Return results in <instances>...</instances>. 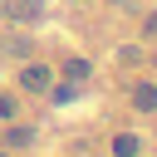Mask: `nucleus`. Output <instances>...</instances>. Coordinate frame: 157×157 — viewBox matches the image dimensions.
<instances>
[{
	"mask_svg": "<svg viewBox=\"0 0 157 157\" xmlns=\"http://www.w3.org/2000/svg\"><path fill=\"white\" fill-rule=\"evenodd\" d=\"M137 59H142L137 44H123V49H118V64H137Z\"/></svg>",
	"mask_w": 157,
	"mask_h": 157,
	"instance_id": "obj_6",
	"label": "nucleus"
},
{
	"mask_svg": "<svg viewBox=\"0 0 157 157\" xmlns=\"http://www.w3.org/2000/svg\"><path fill=\"white\" fill-rule=\"evenodd\" d=\"M147 34H157V15H147Z\"/></svg>",
	"mask_w": 157,
	"mask_h": 157,
	"instance_id": "obj_9",
	"label": "nucleus"
},
{
	"mask_svg": "<svg viewBox=\"0 0 157 157\" xmlns=\"http://www.w3.org/2000/svg\"><path fill=\"white\" fill-rule=\"evenodd\" d=\"M64 74H69V78H88V64H83V59H69Z\"/></svg>",
	"mask_w": 157,
	"mask_h": 157,
	"instance_id": "obj_7",
	"label": "nucleus"
},
{
	"mask_svg": "<svg viewBox=\"0 0 157 157\" xmlns=\"http://www.w3.org/2000/svg\"><path fill=\"white\" fill-rule=\"evenodd\" d=\"M113 152H118V157H132V152H137V137H132V132H118V137H113Z\"/></svg>",
	"mask_w": 157,
	"mask_h": 157,
	"instance_id": "obj_4",
	"label": "nucleus"
},
{
	"mask_svg": "<svg viewBox=\"0 0 157 157\" xmlns=\"http://www.w3.org/2000/svg\"><path fill=\"white\" fill-rule=\"evenodd\" d=\"M0 118H15V98H5V93H0Z\"/></svg>",
	"mask_w": 157,
	"mask_h": 157,
	"instance_id": "obj_8",
	"label": "nucleus"
},
{
	"mask_svg": "<svg viewBox=\"0 0 157 157\" xmlns=\"http://www.w3.org/2000/svg\"><path fill=\"white\" fill-rule=\"evenodd\" d=\"M132 103H137L142 113H157V88H152V83H137V88H132Z\"/></svg>",
	"mask_w": 157,
	"mask_h": 157,
	"instance_id": "obj_3",
	"label": "nucleus"
},
{
	"mask_svg": "<svg viewBox=\"0 0 157 157\" xmlns=\"http://www.w3.org/2000/svg\"><path fill=\"white\" fill-rule=\"evenodd\" d=\"M5 142H10V147H29V142H34V132H29V128H10V132H5Z\"/></svg>",
	"mask_w": 157,
	"mask_h": 157,
	"instance_id": "obj_5",
	"label": "nucleus"
},
{
	"mask_svg": "<svg viewBox=\"0 0 157 157\" xmlns=\"http://www.w3.org/2000/svg\"><path fill=\"white\" fill-rule=\"evenodd\" d=\"M49 83H54V74H49L44 64H29V69H20V88H29V93H49Z\"/></svg>",
	"mask_w": 157,
	"mask_h": 157,
	"instance_id": "obj_1",
	"label": "nucleus"
},
{
	"mask_svg": "<svg viewBox=\"0 0 157 157\" xmlns=\"http://www.w3.org/2000/svg\"><path fill=\"white\" fill-rule=\"evenodd\" d=\"M0 157H5V152H0Z\"/></svg>",
	"mask_w": 157,
	"mask_h": 157,
	"instance_id": "obj_10",
	"label": "nucleus"
},
{
	"mask_svg": "<svg viewBox=\"0 0 157 157\" xmlns=\"http://www.w3.org/2000/svg\"><path fill=\"white\" fill-rule=\"evenodd\" d=\"M10 15L20 25H34V20H44V0H10Z\"/></svg>",
	"mask_w": 157,
	"mask_h": 157,
	"instance_id": "obj_2",
	"label": "nucleus"
}]
</instances>
